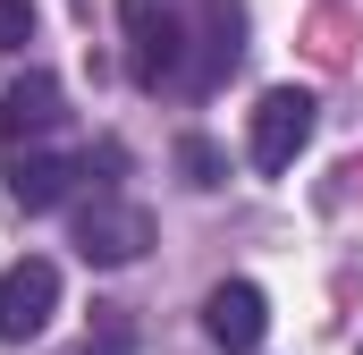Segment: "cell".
I'll return each instance as SVG.
<instances>
[{
    "instance_id": "cell-3",
    "label": "cell",
    "mask_w": 363,
    "mask_h": 355,
    "mask_svg": "<svg viewBox=\"0 0 363 355\" xmlns=\"http://www.w3.org/2000/svg\"><path fill=\"white\" fill-rule=\"evenodd\" d=\"M237 34H245V9H237V0H203V9H194V26H186L194 60H186V77H178V85H186V93H211L228 68H237V51H245Z\"/></svg>"
},
{
    "instance_id": "cell-7",
    "label": "cell",
    "mask_w": 363,
    "mask_h": 355,
    "mask_svg": "<svg viewBox=\"0 0 363 355\" xmlns=\"http://www.w3.org/2000/svg\"><path fill=\"white\" fill-rule=\"evenodd\" d=\"M68 186H77V161L68 153H17L9 161V203L17 212H60Z\"/></svg>"
},
{
    "instance_id": "cell-11",
    "label": "cell",
    "mask_w": 363,
    "mask_h": 355,
    "mask_svg": "<svg viewBox=\"0 0 363 355\" xmlns=\"http://www.w3.org/2000/svg\"><path fill=\"white\" fill-rule=\"evenodd\" d=\"M118 17H127V34H152V17H169V0H118Z\"/></svg>"
},
{
    "instance_id": "cell-5",
    "label": "cell",
    "mask_w": 363,
    "mask_h": 355,
    "mask_svg": "<svg viewBox=\"0 0 363 355\" xmlns=\"http://www.w3.org/2000/svg\"><path fill=\"white\" fill-rule=\"evenodd\" d=\"M203 330H211L228 355H254V347H262V330H271L262 288H254V279H220V288L203 296Z\"/></svg>"
},
{
    "instance_id": "cell-4",
    "label": "cell",
    "mask_w": 363,
    "mask_h": 355,
    "mask_svg": "<svg viewBox=\"0 0 363 355\" xmlns=\"http://www.w3.org/2000/svg\"><path fill=\"white\" fill-rule=\"evenodd\" d=\"M51 305H60V263L26 254V263L0 271V339H34L51 322Z\"/></svg>"
},
{
    "instance_id": "cell-10",
    "label": "cell",
    "mask_w": 363,
    "mask_h": 355,
    "mask_svg": "<svg viewBox=\"0 0 363 355\" xmlns=\"http://www.w3.org/2000/svg\"><path fill=\"white\" fill-rule=\"evenodd\" d=\"M77 355H127V313H110V305H101V339H85Z\"/></svg>"
},
{
    "instance_id": "cell-12",
    "label": "cell",
    "mask_w": 363,
    "mask_h": 355,
    "mask_svg": "<svg viewBox=\"0 0 363 355\" xmlns=\"http://www.w3.org/2000/svg\"><path fill=\"white\" fill-rule=\"evenodd\" d=\"M355 355H363V347H355Z\"/></svg>"
},
{
    "instance_id": "cell-1",
    "label": "cell",
    "mask_w": 363,
    "mask_h": 355,
    "mask_svg": "<svg viewBox=\"0 0 363 355\" xmlns=\"http://www.w3.org/2000/svg\"><path fill=\"white\" fill-rule=\"evenodd\" d=\"M152 246V212L144 203H127V195H93L85 212H77V254L101 271H118V263H135Z\"/></svg>"
},
{
    "instance_id": "cell-9",
    "label": "cell",
    "mask_w": 363,
    "mask_h": 355,
    "mask_svg": "<svg viewBox=\"0 0 363 355\" xmlns=\"http://www.w3.org/2000/svg\"><path fill=\"white\" fill-rule=\"evenodd\" d=\"M34 43V0H0V51H26Z\"/></svg>"
},
{
    "instance_id": "cell-8",
    "label": "cell",
    "mask_w": 363,
    "mask_h": 355,
    "mask_svg": "<svg viewBox=\"0 0 363 355\" xmlns=\"http://www.w3.org/2000/svg\"><path fill=\"white\" fill-rule=\"evenodd\" d=\"M178 170H186V186H220V153H211L203 136H186V144H178Z\"/></svg>"
},
{
    "instance_id": "cell-2",
    "label": "cell",
    "mask_w": 363,
    "mask_h": 355,
    "mask_svg": "<svg viewBox=\"0 0 363 355\" xmlns=\"http://www.w3.org/2000/svg\"><path fill=\"white\" fill-rule=\"evenodd\" d=\"M313 93H296V85H271L262 102H254V170H296V153L313 144Z\"/></svg>"
},
{
    "instance_id": "cell-6",
    "label": "cell",
    "mask_w": 363,
    "mask_h": 355,
    "mask_svg": "<svg viewBox=\"0 0 363 355\" xmlns=\"http://www.w3.org/2000/svg\"><path fill=\"white\" fill-rule=\"evenodd\" d=\"M51 127H60V77H51V68H26L17 85L0 93V144L26 153V144L51 136Z\"/></svg>"
}]
</instances>
